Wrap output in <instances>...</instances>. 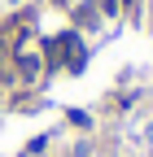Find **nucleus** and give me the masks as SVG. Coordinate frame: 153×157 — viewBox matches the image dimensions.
<instances>
[{
    "label": "nucleus",
    "mask_w": 153,
    "mask_h": 157,
    "mask_svg": "<svg viewBox=\"0 0 153 157\" xmlns=\"http://www.w3.org/2000/svg\"><path fill=\"white\" fill-rule=\"evenodd\" d=\"M74 17H79V22H92V17H96V5H79V9H74Z\"/></svg>",
    "instance_id": "f257e3e1"
},
{
    "label": "nucleus",
    "mask_w": 153,
    "mask_h": 157,
    "mask_svg": "<svg viewBox=\"0 0 153 157\" xmlns=\"http://www.w3.org/2000/svg\"><path fill=\"white\" fill-rule=\"evenodd\" d=\"M101 9H105V13L114 17V13H118V0H101Z\"/></svg>",
    "instance_id": "f03ea898"
},
{
    "label": "nucleus",
    "mask_w": 153,
    "mask_h": 157,
    "mask_svg": "<svg viewBox=\"0 0 153 157\" xmlns=\"http://www.w3.org/2000/svg\"><path fill=\"white\" fill-rule=\"evenodd\" d=\"M118 5H127V9H136V5H140V0H118Z\"/></svg>",
    "instance_id": "7ed1b4c3"
}]
</instances>
